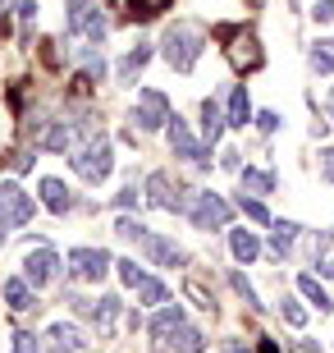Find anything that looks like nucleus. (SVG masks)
I'll return each mask as SVG.
<instances>
[{
  "instance_id": "obj_1",
  "label": "nucleus",
  "mask_w": 334,
  "mask_h": 353,
  "mask_svg": "<svg viewBox=\"0 0 334 353\" xmlns=\"http://www.w3.org/2000/svg\"><path fill=\"white\" fill-rule=\"evenodd\" d=\"M202 46H206V32L197 23H188V19H179V23L165 28V41H160V55L169 60V69H179V74H188V69L202 60Z\"/></svg>"
},
{
  "instance_id": "obj_4",
  "label": "nucleus",
  "mask_w": 334,
  "mask_h": 353,
  "mask_svg": "<svg viewBox=\"0 0 334 353\" xmlns=\"http://www.w3.org/2000/svg\"><path fill=\"white\" fill-rule=\"evenodd\" d=\"M193 197L197 193H188L183 183H169L165 170L147 174V202H152L156 211H188V207H193Z\"/></svg>"
},
{
  "instance_id": "obj_14",
  "label": "nucleus",
  "mask_w": 334,
  "mask_h": 353,
  "mask_svg": "<svg viewBox=\"0 0 334 353\" xmlns=\"http://www.w3.org/2000/svg\"><path fill=\"white\" fill-rule=\"evenodd\" d=\"M229 60L238 69H257L261 60H266V55H261V46H257V37H252V32H238V28H233V46H229Z\"/></svg>"
},
{
  "instance_id": "obj_26",
  "label": "nucleus",
  "mask_w": 334,
  "mask_h": 353,
  "mask_svg": "<svg viewBox=\"0 0 334 353\" xmlns=\"http://www.w3.org/2000/svg\"><path fill=\"white\" fill-rule=\"evenodd\" d=\"M238 179H243V193H257V197L275 193V174L270 170H238Z\"/></svg>"
},
{
  "instance_id": "obj_5",
  "label": "nucleus",
  "mask_w": 334,
  "mask_h": 353,
  "mask_svg": "<svg viewBox=\"0 0 334 353\" xmlns=\"http://www.w3.org/2000/svg\"><path fill=\"white\" fill-rule=\"evenodd\" d=\"M165 138H169V152H174V157L193 161L197 170H211V147H202V143H197V138H193V129H188V124H183L179 115H169Z\"/></svg>"
},
{
  "instance_id": "obj_48",
  "label": "nucleus",
  "mask_w": 334,
  "mask_h": 353,
  "mask_svg": "<svg viewBox=\"0 0 334 353\" xmlns=\"http://www.w3.org/2000/svg\"><path fill=\"white\" fill-rule=\"evenodd\" d=\"M10 230H14V225L5 221V216H0V243H5V239H10Z\"/></svg>"
},
{
  "instance_id": "obj_37",
  "label": "nucleus",
  "mask_w": 334,
  "mask_h": 353,
  "mask_svg": "<svg viewBox=\"0 0 334 353\" xmlns=\"http://www.w3.org/2000/svg\"><path fill=\"white\" fill-rule=\"evenodd\" d=\"M280 312H284V321H289V326H307V312L298 307V299H280Z\"/></svg>"
},
{
  "instance_id": "obj_51",
  "label": "nucleus",
  "mask_w": 334,
  "mask_h": 353,
  "mask_svg": "<svg viewBox=\"0 0 334 353\" xmlns=\"http://www.w3.org/2000/svg\"><path fill=\"white\" fill-rule=\"evenodd\" d=\"M330 115H334V92H330Z\"/></svg>"
},
{
  "instance_id": "obj_11",
  "label": "nucleus",
  "mask_w": 334,
  "mask_h": 353,
  "mask_svg": "<svg viewBox=\"0 0 334 353\" xmlns=\"http://www.w3.org/2000/svg\"><path fill=\"white\" fill-rule=\"evenodd\" d=\"M138 248L147 252V262H156V266H183L188 262V252H183L174 239H160V234H152V230L138 239Z\"/></svg>"
},
{
  "instance_id": "obj_39",
  "label": "nucleus",
  "mask_w": 334,
  "mask_h": 353,
  "mask_svg": "<svg viewBox=\"0 0 334 353\" xmlns=\"http://www.w3.org/2000/svg\"><path fill=\"white\" fill-rule=\"evenodd\" d=\"M14 353H41L37 335H32V330H19V335H14Z\"/></svg>"
},
{
  "instance_id": "obj_17",
  "label": "nucleus",
  "mask_w": 334,
  "mask_h": 353,
  "mask_svg": "<svg viewBox=\"0 0 334 353\" xmlns=\"http://www.w3.org/2000/svg\"><path fill=\"white\" fill-rule=\"evenodd\" d=\"M0 294H5V303H10L14 312H32V307H37V294H32V285H28L23 275L5 280V289H0Z\"/></svg>"
},
{
  "instance_id": "obj_16",
  "label": "nucleus",
  "mask_w": 334,
  "mask_h": 353,
  "mask_svg": "<svg viewBox=\"0 0 334 353\" xmlns=\"http://www.w3.org/2000/svg\"><path fill=\"white\" fill-rule=\"evenodd\" d=\"M298 234H302V225L293 221H270V257H289L298 243Z\"/></svg>"
},
{
  "instance_id": "obj_33",
  "label": "nucleus",
  "mask_w": 334,
  "mask_h": 353,
  "mask_svg": "<svg viewBox=\"0 0 334 353\" xmlns=\"http://www.w3.org/2000/svg\"><path fill=\"white\" fill-rule=\"evenodd\" d=\"M78 60H83V69H87L92 83L105 79V55H101V51H92V46H87V51H78Z\"/></svg>"
},
{
  "instance_id": "obj_46",
  "label": "nucleus",
  "mask_w": 334,
  "mask_h": 353,
  "mask_svg": "<svg viewBox=\"0 0 334 353\" xmlns=\"http://www.w3.org/2000/svg\"><path fill=\"white\" fill-rule=\"evenodd\" d=\"M289 353H321V349H316V344H311V340H298V344H293V349H289Z\"/></svg>"
},
{
  "instance_id": "obj_49",
  "label": "nucleus",
  "mask_w": 334,
  "mask_h": 353,
  "mask_svg": "<svg viewBox=\"0 0 334 353\" xmlns=\"http://www.w3.org/2000/svg\"><path fill=\"white\" fill-rule=\"evenodd\" d=\"M14 10V0H0V23H5V14Z\"/></svg>"
},
{
  "instance_id": "obj_18",
  "label": "nucleus",
  "mask_w": 334,
  "mask_h": 353,
  "mask_svg": "<svg viewBox=\"0 0 334 353\" xmlns=\"http://www.w3.org/2000/svg\"><path fill=\"white\" fill-rule=\"evenodd\" d=\"M41 207L51 211V216H65L74 207V193H69L60 179H41Z\"/></svg>"
},
{
  "instance_id": "obj_27",
  "label": "nucleus",
  "mask_w": 334,
  "mask_h": 353,
  "mask_svg": "<svg viewBox=\"0 0 334 353\" xmlns=\"http://www.w3.org/2000/svg\"><path fill=\"white\" fill-rule=\"evenodd\" d=\"M311 69H316V74H334V37H325V41H316V46H311Z\"/></svg>"
},
{
  "instance_id": "obj_44",
  "label": "nucleus",
  "mask_w": 334,
  "mask_h": 353,
  "mask_svg": "<svg viewBox=\"0 0 334 353\" xmlns=\"http://www.w3.org/2000/svg\"><path fill=\"white\" fill-rule=\"evenodd\" d=\"M321 174L334 183V147H325V152H321Z\"/></svg>"
},
{
  "instance_id": "obj_15",
  "label": "nucleus",
  "mask_w": 334,
  "mask_h": 353,
  "mask_svg": "<svg viewBox=\"0 0 334 353\" xmlns=\"http://www.w3.org/2000/svg\"><path fill=\"white\" fill-rule=\"evenodd\" d=\"M225 129H229V115L220 110L216 97H206V101H202V133H206V147H216Z\"/></svg>"
},
{
  "instance_id": "obj_45",
  "label": "nucleus",
  "mask_w": 334,
  "mask_h": 353,
  "mask_svg": "<svg viewBox=\"0 0 334 353\" xmlns=\"http://www.w3.org/2000/svg\"><path fill=\"white\" fill-rule=\"evenodd\" d=\"M238 157H243V152H233V147H229V152H220V165H225V170H243Z\"/></svg>"
},
{
  "instance_id": "obj_43",
  "label": "nucleus",
  "mask_w": 334,
  "mask_h": 353,
  "mask_svg": "<svg viewBox=\"0 0 334 353\" xmlns=\"http://www.w3.org/2000/svg\"><path fill=\"white\" fill-rule=\"evenodd\" d=\"M115 207H138V183H129V188L115 197Z\"/></svg>"
},
{
  "instance_id": "obj_40",
  "label": "nucleus",
  "mask_w": 334,
  "mask_h": 353,
  "mask_svg": "<svg viewBox=\"0 0 334 353\" xmlns=\"http://www.w3.org/2000/svg\"><path fill=\"white\" fill-rule=\"evenodd\" d=\"M311 19H316V23H334V0H316V5H311Z\"/></svg>"
},
{
  "instance_id": "obj_50",
  "label": "nucleus",
  "mask_w": 334,
  "mask_h": 353,
  "mask_svg": "<svg viewBox=\"0 0 334 353\" xmlns=\"http://www.w3.org/2000/svg\"><path fill=\"white\" fill-rule=\"evenodd\" d=\"M261 353H280V349H275V344H270V340H261Z\"/></svg>"
},
{
  "instance_id": "obj_3",
  "label": "nucleus",
  "mask_w": 334,
  "mask_h": 353,
  "mask_svg": "<svg viewBox=\"0 0 334 353\" xmlns=\"http://www.w3.org/2000/svg\"><path fill=\"white\" fill-rule=\"evenodd\" d=\"M229 216H233V207L220 193H197L193 207H188V221H193V230H202V234H211V230H229Z\"/></svg>"
},
{
  "instance_id": "obj_24",
  "label": "nucleus",
  "mask_w": 334,
  "mask_h": 353,
  "mask_svg": "<svg viewBox=\"0 0 334 353\" xmlns=\"http://www.w3.org/2000/svg\"><path fill=\"white\" fill-rule=\"evenodd\" d=\"M41 147H46V152H69V147H74V129H69L65 119H55L51 129L41 133Z\"/></svg>"
},
{
  "instance_id": "obj_36",
  "label": "nucleus",
  "mask_w": 334,
  "mask_h": 353,
  "mask_svg": "<svg viewBox=\"0 0 334 353\" xmlns=\"http://www.w3.org/2000/svg\"><path fill=\"white\" fill-rule=\"evenodd\" d=\"M14 14H19V23H23V41H28L32 19H37V0H14Z\"/></svg>"
},
{
  "instance_id": "obj_35",
  "label": "nucleus",
  "mask_w": 334,
  "mask_h": 353,
  "mask_svg": "<svg viewBox=\"0 0 334 353\" xmlns=\"http://www.w3.org/2000/svg\"><path fill=\"white\" fill-rule=\"evenodd\" d=\"M229 285L238 289V299H243L247 307H252V312H257V307H261V299H257V289L247 285V275H238V271H233V275H229Z\"/></svg>"
},
{
  "instance_id": "obj_19",
  "label": "nucleus",
  "mask_w": 334,
  "mask_h": 353,
  "mask_svg": "<svg viewBox=\"0 0 334 353\" xmlns=\"http://www.w3.org/2000/svg\"><path fill=\"white\" fill-rule=\"evenodd\" d=\"M229 248H233V262H257V252H261V243H257V234L252 230H229Z\"/></svg>"
},
{
  "instance_id": "obj_21",
  "label": "nucleus",
  "mask_w": 334,
  "mask_h": 353,
  "mask_svg": "<svg viewBox=\"0 0 334 353\" xmlns=\"http://www.w3.org/2000/svg\"><path fill=\"white\" fill-rule=\"evenodd\" d=\"M298 289L307 294V303H311V307H316L321 316H325V312H334V299L325 294V285L316 280V275H298Z\"/></svg>"
},
{
  "instance_id": "obj_28",
  "label": "nucleus",
  "mask_w": 334,
  "mask_h": 353,
  "mask_svg": "<svg viewBox=\"0 0 334 353\" xmlns=\"http://www.w3.org/2000/svg\"><path fill=\"white\" fill-rule=\"evenodd\" d=\"M105 32H110V19H105V14H101V5H96V10L87 14V23H83V37H87L92 46H101V41H105Z\"/></svg>"
},
{
  "instance_id": "obj_9",
  "label": "nucleus",
  "mask_w": 334,
  "mask_h": 353,
  "mask_svg": "<svg viewBox=\"0 0 334 353\" xmlns=\"http://www.w3.org/2000/svg\"><path fill=\"white\" fill-rule=\"evenodd\" d=\"M55 275H60V257H55V248H46V243H41L37 252H28V257H23V280L32 289H46Z\"/></svg>"
},
{
  "instance_id": "obj_20",
  "label": "nucleus",
  "mask_w": 334,
  "mask_h": 353,
  "mask_svg": "<svg viewBox=\"0 0 334 353\" xmlns=\"http://www.w3.org/2000/svg\"><path fill=\"white\" fill-rule=\"evenodd\" d=\"M311 262L325 280H334V234H316L311 239Z\"/></svg>"
},
{
  "instance_id": "obj_47",
  "label": "nucleus",
  "mask_w": 334,
  "mask_h": 353,
  "mask_svg": "<svg viewBox=\"0 0 334 353\" xmlns=\"http://www.w3.org/2000/svg\"><path fill=\"white\" fill-rule=\"evenodd\" d=\"M225 353H252V349H247V340H229V344H225Z\"/></svg>"
},
{
  "instance_id": "obj_25",
  "label": "nucleus",
  "mask_w": 334,
  "mask_h": 353,
  "mask_svg": "<svg viewBox=\"0 0 334 353\" xmlns=\"http://www.w3.org/2000/svg\"><path fill=\"white\" fill-rule=\"evenodd\" d=\"M174 353H206V335L183 321V326L174 330Z\"/></svg>"
},
{
  "instance_id": "obj_12",
  "label": "nucleus",
  "mask_w": 334,
  "mask_h": 353,
  "mask_svg": "<svg viewBox=\"0 0 334 353\" xmlns=\"http://www.w3.org/2000/svg\"><path fill=\"white\" fill-rule=\"evenodd\" d=\"M179 326H183V307H179V303H165V307L152 316V349L160 353V349L169 344V335H174Z\"/></svg>"
},
{
  "instance_id": "obj_6",
  "label": "nucleus",
  "mask_w": 334,
  "mask_h": 353,
  "mask_svg": "<svg viewBox=\"0 0 334 353\" xmlns=\"http://www.w3.org/2000/svg\"><path fill=\"white\" fill-rule=\"evenodd\" d=\"M133 124H138L142 133H156L169 124V97L156 88H142L138 92V105H133Z\"/></svg>"
},
{
  "instance_id": "obj_42",
  "label": "nucleus",
  "mask_w": 334,
  "mask_h": 353,
  "mask_svg": "<svg viewBox=\"0 0 334 353\" xmlns=\"http://www.w3.org/2000/svg\"><path fill=\"white\" fill-rule=\"evenodd\" d=\"M257 124H261V133H275V129H280V115H275V110H261Z\"/></svg>"
},
{
  "instance_id": "obj_38",
  "label": "nucleus",
  "mask_w": 334,
  "mask_h": 353,
  "mask_svg": "<svg viewBox=\"0 0 334 353\" xmlns=\"http://www.w3.org/2000/svg\"><path fill=\"white\" fill-rule=\"evenodd\" d=\"M115 234H119V239H142V234H147V225H142V221H133V216H119Z\"/></svg>"
},
{
  "instance_id": "obj_8",
  "label": "nucleus",
  "mask_w": 334,
  "mask_h": 353,
  "mask_svg": "<svg viewBox=\"0 0 334 353\" xmlns=\"http://www.w3.org/2000/svg\"><path fill=\"white\" fill-rule=\"evenodd\" d=\"M0 216L19 230V225H28L32 216H37V202H32V197H28L14 179H5V183H0Z\"/></svg>"
},
{
  "instance_id": "obj_32",
  "label": "nucleus",
  "mask_w": 334,
  "mask_h": 353,
  "mask_svg": "<svg viewBox=\"0 0 334 353\" xmlns=\"http://www.w3.org/2000/svg\"><path fill=\"white\" fill-rule=\"evenodd\" d=\"M238 211H243L247 221H257V225H270V211H266V202H261V197H238Z\"/></svg>"
},
{
  "instance_id": "obj_30",
  "label": "nucleus",
  "mask_w": 334,
  "mask_h": 353,
  "mask_svg": "<svg viewBox=\"0 0 334 353\" xmlns=\"http://www.w3.org/2000/svg\"><path fill=\"white\" fill-rule=\"evenodd\" d=\"M165 5H169V0H133L124 19H129V23H147V19H156V14L165 10Z\"/></svg>"
},
{
  "instance_id": "obj_23",
  "label": "nucleus",
  "mask_w": 334,
  "mask_h": 353,
  "mask_svg": "<svg viewBox=\"0 0 334 353\" xmlns=\"http://www.w3.org/2000/svg\"><path fill=\"white\" fill-rule=\"evenodd\" d=\"M147 60H152V46H133V51L119 60V83H138V74L147 69Z\"/></svg>"
},
{
  "instance_id": "obj_10",
  "label": "nucleus",
  "mask_w": 334,
  "mask_h": 353,
  "mask_svg": "<svg viewBox=\"0 0 334 353\" xmlns=\"http://www.w3.org/2000/svg\"><path fill=\"white\" fill-rule=\"evenodd\" d=\"M69 303H74V307H78L83 316H92V321H96V326H101L105 335L115 330V316H119V307H124V303H119L115 294H101V299H78V294H69Z\"/></svg>"
},
{
  "instance_id": "obj_13",
  "label": "nucleus",
  "mask_w": 334,
  "mask_h": 353,
  "mask_svg": "<svg viewBox=\"0 0 334 353\" xmlns=\"http://www.w3.org/2000/svg\"><path fill=\"white\" fill-rule=\"evenodd\" d=\"M83 344L87 340H83V330H78L74 321H55V326L46 330V349L51 353H78Z\"/></svg>"
},
{
  "instance_id": "obj_22",
  "label": "nucleus",
  "mask_w": 334,
  "mask_h": 353,
  "mask_svg": "<svg viewBox=\"0 0 334 353\" xmlns=\"http://www.w3.org/2000/svg\"><path fill=\"white\" fill-rule=\"evenodd\" d=\"M225 115H229V129H247V119H252V101H247L243 83L229 92V110H225Z\"/></svg>"
},
{
  "instance_id": "obj_2",
  "label": "nucleus",
  "mask_w": 334,
  "mask_h": 353,
  "mask_svg": "<svg viewBox=\"0 0 334 353\" xmlns=\"http://www.w3.org/2000/svg\"><path fill=\"white\" fill-rule=\"evenodd\" d=\"M69 165H74L78 179H87V183L110 179V170H115V157H110V138H105L101 129H92V133H87V143H83L74 157H69Z\"/></svg>"
},
{
  "instance_id": "obj_7",
  "label": "nucleus",
  "mask_w": 334,
  "mask_h": 353,
  "mask_svg": "<svg viewBox=\"0 0 334 353\" xmlns=\"http://www.w3.org/2000/svg\"><path fill=\"white\" fill-rule=\"evenodd\" d=\"M65 262H69V275H74V280H87V285H96V280L115 266L105 248H69Z\"/></svg>"
},
{
  "instance_id": "obj_29",
  "label": "nucleus",
  "mask_w": 334,
  "mask_h": 353,
  "mask_svg": "<svg viewBox=\"0 0 334 353\" xmlns=\"http://www.w3.org/2000/svg\"><path fill=\"white\" fill-rule=\"evenodd\" d=\"M65 10H69V32H83V23H87V14L96 10V0H65Z\"/></svg>"
},
{
  "instance_id": "obj_41",
  "label": "nucleus",
  "mask_w": 334,
  "mask_h": 353,
  "mask_svg": "<svg viewBox=\"0 0 334 353\" xmlns=\"http://www.w3.org/2000/svg\"><path fill=\"white\" fill-rule=\"evenodd\" d=\"M188 299H193L197 307H206V312H211V307H216V303H211V294H206L202 285H188Z\"/></svg>"
},
{
  "instance_id": "obj_31",
  "label": "nucleus",
  "mask_w": 334,
  "mask_h": 353,
  "mask_svg": "<svg viewBox=\"0 0 334 353\" xmlns=\"http://www.w3.org/2000/svg\"><path fill=\"white\" fill-rule=\"evenodd\" d=\"M138 303H147V307H156V303H169V289L160 285V280H152V275H147V280L138 285Z\"/></svg>"
},
{
  "instance_id": "obj_34",
  "label": "nucleus",
  "mask_w": 334,
  "mask_h": 353,
  "mask_svg": "<svg viewBox=\"0 0 334 353\" xmlns=\"http://www.w3.org/2000/svg\"><path fill=\"white\" fill-rule=\"evenodd\" d=\"M115 266H119V280H124L129 289H138L142 280H147V271H142V266L133 262V257H124V262H115Z\"/></svg>"
}]
</instances>
